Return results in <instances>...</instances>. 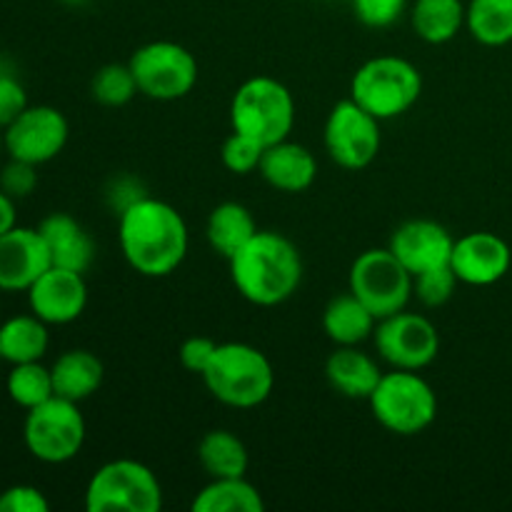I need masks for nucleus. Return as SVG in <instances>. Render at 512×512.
I'll return each instance as SVG.
<instances>
[{"mask_svg":"<svg viewBox=\"0 0 512 512\" xmlns=\"http://www.w3.org/2000/svg\"><path fill=\"white\" fill-rule=\"evenodd\" d=\"M265 145H260L258 140L248 138L243 133L228 135L220 150V160H223L225 168L235 175H250L260 168V160H263Z\"/></svg>","mask_w":512,"mask_h":512,"instance_id":"obj_32","label":"nucleus"},{"mask_svg":"<svg viewBox=\"0 0 512 512\" xmlns=\"http://www.w3.org/2000/svg\"><path fill=\"white\" fill-rule=\"evenodd\" d=\"M258 173L270 188L280 193H305L318 178V160L310 148L288 138L265 148Z\"/></svg>","mask_w":512,"mask_h":512,"instance_id":"obj_18","label":"nucleus"},{"mask_svg":"<svg viewBox=\"0 0 512 512\" xmlns=\"http://www.w3.org/2000/svg\"><path fill=\"white\" fill-rule=\"evenodd\" d=\"M143 198H148V188H145L143 180L135 178V175H118V178L110 180L108 188H105V205L113 210L115 218H120L130 205H135Z\"/></svg>","mask_w":512,"mask_h":512,"instance_id":"obj_36","label":"nucleus"},{"mask_svg":"<svg viewBox=\"0 0 512 512\" xmlns=\"http://www.w3.org/2000/svg\"><path fill=\"white\" fill-rule=\"evenodd\" d=\"M325 378L330 388L350 400H370L378 388L383 370L373 355L363 353L358 345H335L330 358L325 360Z\"/></svg>","mask_w":512,"mask_h":512,"instance_id":"obj_20","label":"nucleus"},{"mask_svg":"<svg viewBox=\"0 0 512 512\" xmlns=\"http://www.w3.org/2000/svg\"><path fill=\"white\" fill-rule=\"evenodd\" d=\"M198 463L210 480L245 478L250 465L248 448L230 430H210L198 443Z\"/></svg>","mask_w":512,"mask_h":512,"instance_id":"obj_26","label":"nucleus"},{"mask_svg":"<svg viewBox=\"0 0 512 512\" xmlns=\"http://www.w3.org/2000/svg\"><path fill=\"white\" fill-rule=\"evenodd\" d=\"M50 375H53V388L58 398L83 403V400L93 398L100 390L105 368L98 355L85 348H75L60 355L50 365Z\"/></svg>","mask_w":512,"mask_h":512,"instance_id":"obj_21","label":"nucleus"},{"mask_svg":"<svg viewBox=\"0 0 512 512\" xmlns=\"http://www.w3.org/2000/svg\"><path fill=\"white\" fill-rule=\"evenodd\" d=\"M5 153V143H3V128H0V155Z\"/></svg>","mask_w":512,"mask_h":512,"instance_id":"obj_40","label":"nucleus"},{"mask_svg":"<svg viewBox=\"0 0 512 512\" xmlns=\"http://www.w3.org/2000/svg\"><path fill=\"white\" fill-rule=\"evenodd\" d=\"M63 3H68V5H80V3H85V0H63Z\"/></svg>","mask_w":512,"mask_h":512,"instance_id":"obj_41","label":"nucleus"},{"mask_svg":"<svg viewBox=\"0 0 512 512\" xmlns=\"http://www.w3.org/2000/svg\"><path fill=\"white\" fill-rule=\"evenodd\" d=\"M353 13L365 28L383 30L398 23L408 10V0H350Z\"/></svg>","mask_w":512,"mask_h":512,"instance_id":"obj_33","label":"nucleus"},{"mask_svg":"<svg viewBox=\"0 0 512 512\" xmlns=\"http://www.w3.org/2000/svg\"><path fill=\"white\" fill-rule=\"evenodd\" d=\"M228 263L235 290L258 308L283 305L303 283L300 250L293 240L275 230H258Z\"/></svg>","mask_w":512,"mask_h":512,"instance_id":"obj_2","label":"nucleus"},{"mask_svg":"<svg viewBox=\"0 0 512 512\" xmlns=\"http://www.w3.org/2000/svg\"><path fill=\"white\" fill-rule=\"evenodd\" d=\"M375 350L380 358L398 370H423L435 363L440 353V333L430 318L420 313L388 315L375 325Z\"/></svg>","mask_w":512,"mask_h":512,"instance_id":"obj_12","label":"nucleus"},{"mask_svg":"<svg viewBox=\"0 0 512 512\" xmlns=\"http://www.w3.org/2000/svg\"><path fill=\"white\" fill-rule=\"evenodd\" d=\"M163 485L145 463L118 458L100 465L85 488L88 512H158Z\"/></svg>","mask_w":512,"mask_h":512,"instance_id":"obj_7","label":"nucleus"},{"mask_svg":"<svg viewBox=\"0 0 512 512\" xmlns=\"http://www.w3.org/2000/svg\"><path fill=\"white\" fill-rule=\"evenodd\" d=\"M85 433L88 430H85V418L78 403L58 398V395L25 415V448L40 463L63 465L78 458L85 445Z\"/></svg>","mask_w":512,"mask_h":512,"instance_id":"obj_8","label":"nucleus"},{"mask_svg":"<svg viewBox=\"0 0 512 512\" xmlns=\"http://www.w3.org/2000/svg\"><path fill=\"white\" fill-rule=\"evenodd\" d=\"M230 125L235 133L248 135L265 148L288 140L295 128L293 93L270 75L245 80L230 103Z\"/></svg>","mask_w":512,"mask_h":512,"instance_id":"obj_4","label":"nucleus"},{"mask_svg":"<svg viewBox=\"0 0 512 512\" xmlns=\"http://www.w3.org/2000/svg\"><path fill=\"white\" fill-rule=\"evenodd\" d=\"M420 95H423V75L400 55H378L365 60L350 83V98L363 105L380 123L408 113Z\"/></svg>","mask_w":512,"mask_h":512,"instance_id":"obj_5","label":"nucleus"},{"mask_svg":"<svg viewBox=\"0 0 512 512\" xmlns=\"http://www.w3.org/2000/svg\"><path fill=\"white\" fill-rule=\"evenodd\" d=\"M465 28L488 48L512 43V0H470L465 5Z\"/></svg>","mask_w":512,"mask_h":512,"instance_id":"obj_28","label":"nucleus"},{"mask_svg":"<svg viewBox=\"0 0 512 512\" xmlns=\"http://www.w3.org/2000/svg\"><path fill=\"white\" fill-rule=\"evenodd\" d=\"M415 35L430 45L450 43L465 28L463 0H415L410 8Z\"/></svg>","mask_w":512,"mask_h":512,"instance_id":"obj_25","label":"nucleus"},{"mask_svg":"<svg viewBox=\"0 0 512 512\" xmlns=\"http://www.w3.org/2000/svg\"><path fill=\"white\" fill-rule=\"evenodd\" d=\"M68 118L53 105H28L13 123L3 128L8 158L30 165H45L58 158L68 145Z\"/></svg>","mask_w":512,"mask_h":512,"instance_id":"obj_13","label":"nucleus"},{"mask_svg":"<svg viewBox=\"0 0 512 512\" xmlns=\"http://www.w3.org/2000/svg\"><path fill=\"white\" fill-rule=\"evenodd\" d=\"M378 318L353 293L335 295L323 313V330L335 345H360L373 338Z\"/></svg>","mask_w":512,"mask_h":512,"instance_id":"obj_23","label":"nucleus"},{"mask_svg":"<svg viewBox=\"0 0 512 512\" xmlns=\"http://www.w3.org/2000/svg\"><path fill=\"white\" fill-rule=\"evenodd\" d=\"M5 388H8L10 400L15 405H20L23 410L38 408V405H43L45 400H50L55 395L53 375H50V368H45L40 360L13 365Z\"/></svg>","mask_w":512,"mask_h":512,"instance_id":"obj_29","label":"nucleus"},{"mask_svg":"<svg viewBox=\"0 0 512 512\" xmlns=\"http://www.w3.org/2000/svg\"><path fill=\"white\" fill-rule=\"evenodd\" d=\"M325 153L343 170H363L378 158L383 135L380 120L353 98L340 100L328 113L323 130Z\"/></svg>","mask_w":512,"mask_h":512,"instance_id":"obj_11","label":"nucleus"},{"mask_svg":"<svg viewBox=\"0 0 512 512\" xmlns=\"http://www.w3.org/2000/svg\"><path fill=\"white\" fill-rule=\"evenodd\" d=\"M30 313L48 325L75 323L88 305V285L83 273L50 265L28 288Z\"/></svg>","mask_w":512,"mask_h":512,"instance_id":"obj_14","label":"nucleus"},{"mask_svg":"<svg viewBox=\"0 0 512 512\" xmlns=\"http://www.w3.org/2000/svg\"><path fill=\"white\" fill-rule=\"evenodd\" d=\"M258 233V223H255L250 208L235 200H225V203L215 205L205 223V238H208L210 248L225 260L233 258L240 248L250 243Z\"/></svg>","mask_w":512,"mask_h":512,"instance_id":"obj_22","label":"nucleus"},{"mask_svg":"<svg viewBox=\"0 0 512 512\" xmlns=\"http://www.w3.org/2000/svg\"><path fill=\"white\" fill-rule=\"evenodd\" d=\"M35 188H38V165L10 158V163L0 168V190H5L13 200L28 198Z\"/></svg>","mask_w":512,"mask_h":512,"instance_id":"obj_35","label":"nucleus"},{"mask_svg":"<svg viewBox=\"0 0 512 512\" xmlns=\"http://www.w3.org/2000/svg\"><path fill=\"white\" fill-rule=\"evenodd\" d=\"M450 265L460 283L473 285V288H488V285L500 283L510 273L512 250L500 235L475 230L463 238H455Z\"/></svg>","mask_w":512,"mask_h":512,"instance_id":"obj_15","label":"nucleus"},{"mask_svg":"<svg viewBox=\"0 0 512 512\" xmlns=\"http://www.w3.org/2000/svg\"><path fill=\"white\" fill-rule=\"evenodd\" d=\"M373 418L395 435H420L438 418V395L418 370L383 373L378 388L370 395Z\"/></svg>","mask_w":512,"mask_h":512,"instance_id":"obj_6","label":"nucleus"},{"mask_svg":"<svg viewBox=\"0 0 512 512\" xmlns=\"http://www.w3.org/2000/svg\"><path fill=\"white\" fill-rule=\"evenodd\" d=\"M53 265L50 250L38 228L15 225L0 235V290L28 293L30 285Z\"/></svg>","mask_w":512,"mask_h":512,"instance_id":"obj_17","label":"nucleus"},{"mask_svg":"<svg viewBox=\"0 0 512 512\" xmlns=\"http://www.w3.org/2000/svg\"><path fill=\"white\" fill-rule=\"evenodd\" d=\"M118 243L135 273L165 278L183 265L190 235L178 208L148 195L118 218Z\"/></svg>","mask_w":512,"mask_h":512,"instance_id":"obj_1","label":"nucleus"},{"mask_svg":"<svg viewBox=\"0 0 512 512\" xmlns=\"http://www.w3.org/2000/svg\"><path fill=\"white\" fill-rule=\"evenodd\" d=\"M190 508L195 512H263L265 500L245 478H215L195 495Z\"/></svg>","mask_w":512,"mask_h":512,"instance_id":"obj_27","label":"nucleus"},{"mask_svg":"<svg viewBox=\"0 0 512 512\" xmlns=\"http://www.w3.org/2000/svg\"><path fill=\"white\" fill-rule=\"evenodd\" d=\"M348 290L363 300L378 320L408 308L413 298V275L390 253V248H370L350 265Z\"/></svg>","mask_w":512,"mask_h":512,"instance_id":"obj_9","label":"nucleus"},{"mask_svg":"<svg viewBox=\"0 0 512 512\" xmlns=\"http://www.w3.org/2000/svg\"><path fill=\"white\" fill-rule=\"evenodd\" d=\"M138 83L128 63H108L90 80V95L105 108H123L138 95Z\"/></svg>","mask_w":512,"mask_h":512,"instance_id":"obj_30","label":"nucleus"},{"mask_svg":"<svg viewBox=\"0 0 512 512\" xmlns=\"http://www.w3.org/2000/svg\"><path fill=\"white\" fill-rule=\"evenodd\" d=\"M5 363V360H3V350H0V365H3Z\"/></svg>","mask_w":512,"mask_h":512,"instance_id":"obj_42","label":"nucleus"},{"mask_svg":"<svg viewBox=\"0 0 512 512\" xmlns=\"http://www.w3.org/2000/svg\"><path fill=\"white\" fill-rule=\"evenodd\" d=\"M50 325L38 315H15L0 325V350L10 365L43 360L50 345Z\"/></svg>","mask_w":512,"mask_h":512,"instance_id":"obj_24","label":"nucleus"},{"mask_svg":"<svg viewBox=\"0 0 512 512\" xmlns=\"http://www.w3.org/2000/svg\"><path fill=\"white\" fill-rule=\"evenodd\" d=\"M50 503L35 485H13L0 493V512H48Z\"/></svg>","mask_w":512,"mask_h":512,"instance_id":"obj_37","label":"nucleus"},{"mask_svg":"<svg viewBox=\"0 0 512 512\" xmlns=\"http://www.w3.org/2000/svg\"><path fill=\"white\" fill-rule=\"evenodd\" d=\"M128 65L140 93L158 103L185 98L198 85V60L185 45L173 40L140 45Z\"/></svg>","mask_w":512,"mask_h":512,"instance_id":"obj_10","label":"nucleus"},{"mask_svg":"<svg viewBox=\"0 0 512 512\" xmlns=\"http://www.w3.org/2000/svg\"><path fill=\"white\" fill-rule=\"evenodd\" d=\"M45 245L50 250L53 265L75 273H88L90 265L95 263V240L88 230L83 228L80 220H75L70 213H50L48 218L40 220L38 225Z\"/></svg>","mask_w":512,"mask_h":512,"instance_id":"obj_19","label":"nucleus"},{"mask_svg":"<svg viewBox=\"0 0 512 512\" xmlns=\"http://www.w3.org/2000/svg\"><path fill=\"white\" fill-rule=\"evenodd\" d=\"M215 348H218V343H215L213 338L193 335V338H188L183 345H180V350H178L180 365H183L188 373L203 375L205 368L210 365V360H213Z\"/></svg>","mask_w":512,"mask_h":512,"instance_id":"obj_38","label":"nucleus"},{"mask_svg":"<svg viewBox=\"0 0 512 512\" xmlns=\"http://www.w3.org/2000/svg\"><path fill=\"white\" fill-rule=\"evenodd\" d=\"M458 275H455L453 265H438L425 273L415 275L413 278V295L425 305V308H440L448 303L458 288Z\"/></svg>","mask_w":512,"mask_h":512,"instance_id":"obj_31","label":"nucleus"},{"mask_svg":"<svg viewBox=\"0 0 512 512\" xmlns=\"http://www.w3.org/2000/svg\"><path fill=\"white\" fill-rule=\"evenodd\" d=\"M28 105L30 103L28 93H25V85L20 83L18 75L8 65L0 63V128L13 123Z\"/></svg>","mask_w":512,"mask_h":512,"instance_id":"obj_34","label":"nucleus"},{"mask_svg":"<svg viewBox=\"0 0 512 512\" xmlns=\"http://www.w3.org/2000/svg\"><path fill=\"white\" fill-rule=\"evenodd\" d=\"M18 225V213H15V200L5 190H0V235L13 230Z\"/></svg>","mask_w":512,"mask_h":512,"instance_id":"obj_39","label":"nucleus"},{"mask_svg":"<svg viewBox=\"0 0 512 512\" xmlns=\"http://www.w3.org/2000/svg\"><path fill=\"white\" fill-rule=\"evenodd\" d=\"M455 238L450 230L438 220L415 218L405 220L403 225L393 230L390 235V253L410 270V275H420L438 265H448L453 255Z\"/></svg>","mask_w":512,"mask_h":512,"instance_id":"obj_16","label":"nucleus"},{"mask_svg":"<svg viewBox=\"0 0 512 512\" xmlns=\"http://www.w3.org/2000/svg\"><path fill=\"white\" fill-rule=\"evenodd\" d=\"M200 378L218 403L235 410L258 408L275 388L273 363L263 350L248 343H218Z\"/></svg>","mask_w":512,"mask_h":512,"instance_id":"obj_3","label":"nucleus"}]
</instances>
